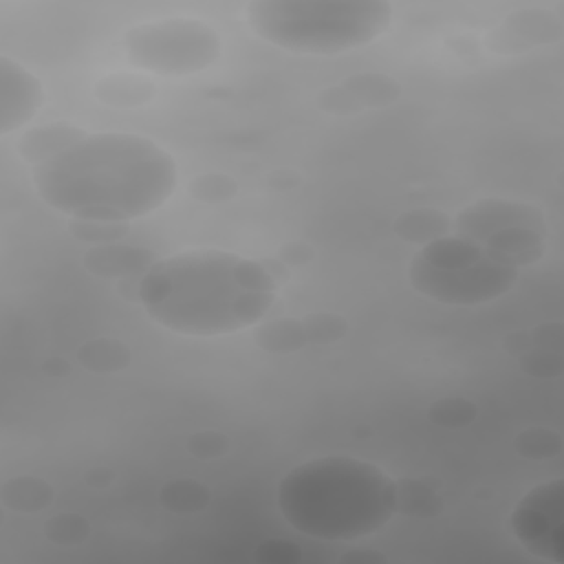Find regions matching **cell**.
<instances>
[{
  "instance_id": "obj_6",
  "label": "cell",
  "mask_w": 564,
  "mask_h": 564,
  "mask_svg": "<svg viewBox=\"0 0 564 564\" xmlns=\"http://www.w3.org/2000/svg\"><path fill=\"white\" fill-rule=\"evenodd\" d=\"M220 35L198 18H161L137 24L123 35L126 59L145 73L163 77L194 75L220 55Z\"/></svg>"
},
{
  "instance_id": "obj_8",
  "label": "cell",
  "mask_w": 564,
  "mask_h": 564,
  "mask_svg": "<svg viewBox=\"0 0 564 564\" xmlns=\"http://www.w3.org/2000/svg\"><path fill=\"white\" fill-rule=\"evenodd\" d=\"M44 101V90L40 79L29 73L24 66L11 62L9 57L0 59V132L9 134L11 130L29 123Z\"/></svg>"
},
{
  "instance_id": "obj_1",
  "label": "cell",
  "mask_w": 564,
  "mask_h": 564,
  "mask_svg": "<svg viewBox=\"0 0 564 564\" xmlns=\"http://www.w3.org/2000/svg\"><path fill=\"white\" fill-rule=\"evenodd\" d=\"M33 187L53 209L93 223L143 218L172 196L178 167L154 139L132 132H86L68 123L22 139Z\"/></svg>"
},
{
  "instance_id": "obj_3",
  "label": "cell",
  "mask_w": 564,
  "mask_h": 564,
  "mask_svg": "<svg viewBox=\"0 0 564 564\" xmlns=\"http://www.w3.org/2000/svg\"><path fill=\"white\" fill-rule=\"evenodd\" d=\"M278 275L260 260L223 249H189L154 262L139 304L161 328L216 337L258 324L275 304Z\"/></svg>"
},
{
  "instance_id": "obj_2",
  "label": "cell",
  "mask_w": 564,
  "mask_h": 564,
  "mask_svg": "<svg viewBox=\"0 0 564 564\" xmlns=\"http://www.w3.org/2000/svg\"><path fill=\"white\" fill-rule=\"evenodd\" d=\"M544 214L520 200L482 198L458 212L449 234L423 245L408 280L421 295L454 306L498 300L546 251Z\"/></svg>"
},
{
  "instance_id": "obj_7",
  "label": "cell",
  "mask_w": 564,
  "mask_h": 564,
  "mask_svg": "<svg viewBox=\"0 0 564 564\" xmlns=\"http://www.w3.org/2000/svg\"><path fill=\"white\" fill-rule=\"evenodd\" d=\"M511 533L535 557L564 562V480L553 478L529 489L511 511Z\"/></svg>"
},
{
  "instance_id": "obj_4",
  "label": "cell",
  "mask_w": 564,
  "mask_h": 564,
  "mask_svg": "<svg viewBox=\"0 0 564 564\" xmlns=\"http://www.w3.org/2000/svg\"><path fill=\"white\" fill-rule=\"evenodd\" d=\"M397 505L394 480L375 463L352 456L304 460L278 482L284 522L324 542H352L381 531Z\"/></svg>"
},
{
  "instance_id": "obj_5",
  "label": "cell",
  "mask_w": 564,
  "mask_h": 564,
  "mask_svg": "<svg viewBox=\"0 0 564 564\" xmlns=\"http://www.w3.org/2000/svg\"><path fill=\"white\" fill-rule=\"evenodd\" d=\"M392 22L383 0H256L247 7L251 31L284 51L339 55L375 42Z\"/></svg>"
}]
</instances>
